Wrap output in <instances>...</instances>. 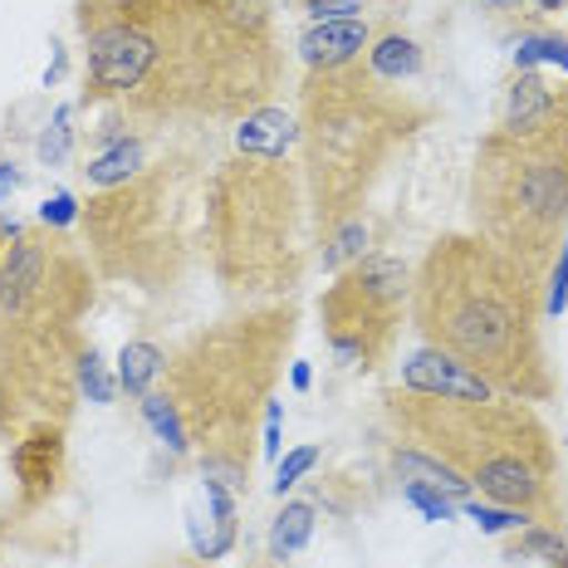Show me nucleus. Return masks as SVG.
<instances>
[{
	"mask_svg": "<svg viewBox=\"0 0 568 568\" xmlns=\"http://www.w3.org/2000/svg\"><path fill=\"white\" fill-rule=\"evenodd\" d=\"M84 103L128 133L241 123L275 103V0H79Z\"/></svg>",
	"mask_w": 568,
	"mask_h": 568,
	"instance_id": "nucleus-1",
	"label": "nucleus"
},
{
	"mask_svg": "<svg viewBox=\"0 0 568 568\" xmlns=\"http://www.w3.org/2000/svg\"><path fill=\"white\" fill-rule=\"evenodd\" d=\"M407 314L426 348L456 358L490 393L554 402L559 377L544 343V284L476 231L442 235L412 270Z\"/></svg>",
	"mask_w": 568,
	"mask_h": 568,
	"instance_id": "nucleus-2",
	"label": "nucleus"
},
{
	"mask_svg": "<svg viewBox=\"0 0 568 568\" xmlns=\"http://www.w3.org/2000/svg\"><path fill=\"white\" fill-rule=\"evenodd\" d=\"M99 294L84 245L69 231L26 226L0 255V436L34 422L69 426L79 407L84 318Z\"/></svg>",
	"mask_w": 568,
	"mask_h": 568,
	"instance_id": "nucleus-3",
	"label": "nucleus"
},
{
	"mask_svg": "<svg viewBox=\"0 0 568 568\" xmlns=\"http://www.w3.org/2000/svg\"><path fill=\"white\" fill-rule=\"evenodd\" d=\"M294 334H300L294 300L245 304L186 334L168 353L158 393L182 417L201 476L235 495L251 490L255 432L265 422V407L275 402Z\"/></svg>",
	"mask_w": 568,
	"mask_h": 568,
	"instance_id": "nucleus-4",
	"label": "nucleus"
},
{
	"mask_svg": "<svg viewBox=\"0 0 568 568\" xmlns=\"http://www.w3.org/2000/svg\"><path fill=\"white\" fill-rule=\"evenodd\" d=\"M383 417L397 442L446 460L480 500L510 505L535 525L564 529V460L535 402L500 393L432 397L393 387L383 393Z\"/></svg>",
	"mask_w": 568,
	"mask_h": 568,
	"instance_id": "nucleus-5",
	"label": "nucleus"
},
{
	"mask_svg": "<svg viewBox=\"0 0 568 568\" xmlns=\"http://www.w3.org/2000/svg\"><path fill=\"white\" fill-rule=\"evenodd\" d=\"M432 103L412 84H387L368 64L318 69L300 79V172L310 196L314 245L334 226L363 216L377 176L432 123Z\"/></svg>",
	"mask_w": 568,
	"mask_h": 568,
	"instance_id": "nucleus-6",
	"label": "nucleus"
},
{
	"mask_svg": "<svg viewBox=\"0 0 568 568\" xmlns=\"http://www.w3.org/2000/svg\"><path fill=\"white\" fill-rule=\"evenodd\" d=\"M304 235H310V196L290 152L231 148V158L206 172L201 245L211 275L241 310L290 300L300 290L310 265Z\"/></svg>",
	"mask_w": 568,
	"mask_h": 568,
	"instance_id": "nucleus-7",
	"label": "nucleus"
},
{
	"mask_svg": "<svg viewBox=\"0 0 568 568\" xmlns=\"http://www.w3.org/2000/svg\"><path fill=\"white\" fill-rule=\"evenodd\" d=\"M201 172L196 148H168L118 186H99L79 206V235L93 275L109 284L162 294L182 280L186 260L201 241Z\"/></svg>",
	"mask_w": 568,
	"mask_h": 568,
	"instance_id": "nucleus-8",
	"label": "nucleus"
},
{
	"mask_svg": "<svg viewBox=\"0 0 568 568\" xmlns=\"http://www.w3.org/2000/svg\"><path fill=\"white\" fill-rule=\"evenodd\" d=\"M470 231L510 255L529 280H549L568 245V113L544 128H490L470 162Z\"/></svg>",
	"mask_w": 568,
	"mask_h": 568,
	"instance_id": "nucleus-9",
	"label": "nucleus"
},
{
	"mask_svg": "<svg viewBox=\"0 0 568 568\" xmlns=\"http://www.w3.org/2000/svg\"><path fill=\"white\" fill-rule=\"evenodd\" d=\"M412 300V265L387 251L363 255L358 265L338 270L334 284L318 294V324L338 363L377 373L397 348L402 310Z\"/></svg>",
	"mask_w": 568,
	"mask_h": 568,
	"instance_id": "nucleus-10",
	"label": "nucleus"
},
{
	"mask_svg": "<svg viewBox=\"0 0 568 568\" xmlns=\"http://www.w3.org/2000/svg\"><path fill=\"white\" fill-rule=\"evenodd\" d=\"M69 426L59 422H34L10 442V476H16V510L34 515L64 490L69 476Z\"/></svg>",
	"mask_w": 568,
	"mask_h": 568,
	"instance_id": "nucleus-11",
	"label": "nucleus"
},
{
	"mask_svg": "<svg viewBox=\"0 0 568 568\" xmlns=\"http://www.w3.org/2000/svg\"><path fill=\"white\" fill-rule=\"evenodd\" d=\"M383 26H387V20H383ZM383 26L368 20V16H328V20H314V26L300 34V64H304V74L358 64V59L368 54V44L383 34Z\"/></svg>",
	"mask_w": 568,
	"mask_h": 568,
	"instance_id": "nucleus-12",
	"label": "nucleus"
},
{
	"mask_svg": "<svg viewBox=\"0 0 568 568\" xmlns=\"http://www.w3.org/2000/svg\"><path fill=\"white\" fill-rule=\"evenodd\" d=\"M402 387H412V393H432V397H485L490 393L476 373H466L456 358L426 348V343H422V353H412V358L402 363Z\"/></svg>",
	"mask_w": 568,
	"mask_h": 568,
	"instance_id": "nucleus-13",
	"label": "nucleus"
},
{
	"mask_svg": "<svg viewBox=\"0 0 568 568\" xmlns=\"http://www.w3.org/2000/svg\"><path fill=\"white\" fill-rule=\"evenodd\" d=\"M152 162V133H128V138H118L113 148H99V152H89V162H84V182L99 192V186H118V182H128L133 172H142Z\"/></svg>",
	"mask_w": 568,
	"mask_h": 568,
	"instance_id": "nucleus-14",
	"label": "nucleus"
},
{
	"mask_svg": "<svg viewBox=\"0 0 568 568\" xmlns=\"http://www.w3.org/2000/svg\"><path fill=\"white\" fill-rule=\"evenodd\" d=\"M363 64H368L377 79H387V84H412V79L422 74V44L387 20L383 34H377L368 44V54H363Z\"/></svg>",
	"mask_w": 568,
	"mask_h": 568,
	"instance_id": "nucleus-15",
	"label": "nucleus"
},
{
	"mask_svg": "<svg viewBox=\"0 0 568 568\" xmlns=\"http://www.w3.org/2000/svg\"><path fill=\"white\" fill-rule=\"evenodd\" d=\"M162 368H168V348L152 338H133L123 353H118V387H123L133 402H142L148 393H158Z\"/></svg>",
	"mask_w": 568,
	"mask_h": 568,
	"instance_id": "nucleus-16",
	"label": "nucleus"
},
{
	"mask_svg": "<svg viewBox=\"0 0 568 568\" xmlns=\"http://www.w3.org/2000/svg\"><path fill=\"white\" fill-rule=\"evenodd\" d=\"M393 466L402 470V480H422V485H432V490L452 495V500H470V495H476L446 460H436L432 452H422V446H412V442L393 446Z\"/></svg>",
	"mask_w": 568,
	"mask_h": 568,
	"instance_id": "nucleus-17",
	"label": "nucleus"
},
{
	"mask_svg": "<svg viewBox=\"0 0 568 568\" xmlns=\"http://www.w3.org/2000/svg\"><path fill=\"white\" fill-rule=\"evenodd\" d=\"M310 535H314V505L310 500H290L275 515V525H270V559L290 564L294 554L310 544Z\"/></svg>",
	"mask_w": 568,
	"mask_h": 568,
	"instance_id": "nucleus-18",
	"label": "nucleus"
},
{
	"mask_svg": "<svg viewBox=\"0 0 568 568\" xmlns=\"http://www.w3.org/2000/svg\"><path fill=\"white\" fill-rule=\"evenodd\" d=\"M539 64H554L568 74V34L544 26L515 34V69H539Z\"/></svg>",
	"mask_w": 568,
	"mask_h": 568,
	"instance_id": "nucleus-19",
	"label": "nucleus"
},
{
	"mask_svg": "<svg viewBox=\"0 0 568 568\" xmlns=\"http://www.w3.org/2000/svg\"><path fill=\"white\" fill-rule=\"evenodd\" d=\"M510 559H544L554 568H568V539L559 525H525L510 544Z\"/></svg>",
	"mask_w": 568,
	"mask_h": 568,
	"instance_id": "nucleus-20",
	"label": "nucleus"
},
{
	"mask_svg": "<svg viewBox=\"0 0 568 568\" xmlns=\"http://www.w3.org/2000/svg\"><path fill=\"white\" fill-rule=\"evenodd\" d=\"M363 245H368V226H363V216H353V221H343V226H334L318 241V255H324V270H348V265H358L363 260Z\"/></svg>",
	"mask_w": 568,
	"mask_h": 568,
	"instance_id": "nucleus-21",
	"label": "nucleus"
},
{
	"mask_svg": "<svg viewBox=\"0 0 568 568\" xmlns=\"http://www.w3.org/2000/svg\"><path fill=\"white\" fill-rule=\"evenodd\" d=\"M142 422L158 432V442L168 446L172 456H192V442H186V426H182V417L172 412V402L162 397V393H148L142 397Z\"/></svg>",
	"mask_w": 568,
	"mask_h": 568,
	"instance_id": "nucleus-22",
	"label": "nucleus"
},
{
	"mask_svg": "<svg viewBox=\"0 0 568 568\" xmlns=\"http://www.w3.org/2000/svg\"><path fill=\"white\" fill-rule=\"evenodd\" d=\"M466 515L476 519L485 535H519L525 525H535L529 515L510 510V505H490V500H466Z\"/></svg>",
	"mask_w": 568,
	"mask_h": 568,
	"instance_id": "nucleus-23",
	"label": "nucleus"
},
{
	"mask_svg": "<svg viewBox=\"0 0 568 568\" xmlns=\"http://www.w3.org/2000/svg\"><path fill=\"white\" fill-rule=\"evenodd\" d=\"M69 123H74V109L64 103V109L54 113V123L44 128V138H40V162L44 168H59V162L69 158V142H74V128Z\"/></svg>",
	"mask_w": 568,
	"mask_h": 568,
	"instance_id": "nucleus-24",
	"label": "nucleus"
},
{
	"mask_svg": "<svg viewBox=\"0 0 568 568\" xmlns=\"http://www.w3.org/2000/svg\"><path fill=\"white\" fill-rule=\"evenodd\" d=\"M79 393H89V402H113V383H109V373H103V358L93 343L79 353Z\"/></svg>",
	"mask_w": 568,
	"mask_h": 568,
	"instance_id": "nucleus-25",
	"label": "nucleus"
},
{
	"mask_svg": "<svg viewBox=\"0 0 568 568\" xmlns=\"http://www.w3.org/2000/svg\"><path fill=\"white\" fill-rule=\"evenodd\" d=\"M402 495H407V505H417V510L426 519H452L456 515V505H452V495H442V490H432V485H422V480H402Z\"/></svg>",
	"mask_w": 568,
	"mask_h": 568,
	"instance_id": "nucleus-26",
	"label": "nucleus"
},
{
	"mask_svg": "<svg viewBox=\"0 0 568 568\" xmlns=\"http://www.w3.org/2000/svg\"><path fill=\"white\" fill-rule=\"evenodd\" d=\"M314 466H318V446H300V452L284 456L275 466V495H280V500H284V490H294V485L310 476Z\"/></svg>",
	"mask_w": 568,
	"mask_h": 568,
	"instance_id": "nucleus-27",
	"label": "nucleus"
},
{
	"mask_svg": "<svg viewBox=\"0 0 568 568\" xmlns=\"http://www.w3.org/2000/svg\"><path fill=\"white\" fill-rule=\"evenodd\" d=\"M568 310V245L554 260L549 280H544V318H559Z\"/></svg>",
	"mask_w": 568,
	"mask_h": 568,
	"instance_id": "nucleus-28",
	"label": "nucleus"
},
{
	"mask_svg": "<svg viewBox=\"0 0 568 568\" xmlns=\"http://www.w3.org/2000/svg\"><path fill=\"white\" fill-rule=\"evenodd\" d=\"M40 226H50V231H69V226H79V206H74V196H54V201H44L40 206Z\"/></svg>",
	"mask_w": 568,
	"mask_h": 568,
	"instance_id": "nucleus-29",
	"label": "nucleus"
},
{
	"mask_svg": "<svg viewBox=\"0 0 568 568\" xmlns=\"http://www.w3.org/2000/svg\"><path fill=\"white\" fill-rule=\"evenodd\" d=\"M20 186V172H16V162H0V201H6L10 192Z\"/></svg>",
	"mask_w": 568,
	"mask_h": 568,
	"instance_id": "nucleus-30",
	"label": "nucleus"
},
{
	"mask_svg": "<svg viewBox=\"0 0 568 568\" xmlns=\"http://www.w3.org/2000/svg\"><path fill=\"white\" fill-rule=\"evenodd\" d=\"M20 231H26V226H16V221H6V216H0V255H6V245L16 241Z\"/></svg>",
	"mask_w": 568,
	"mask_h": 568,
	"instance_id": "nucleus-31",
	"label": "nucleus"
},
{
	"mask_svg": "<svg viewBox=\"0 0 568 568\" xmlns=\"http://www.w3.org/2000/svg\"><path fill=\"white\" fill-rule=\"evenodd\" d=\"M490 10H510V16H519L525 10V0H485ZM519 20H535V16H519Z\"/></svg>",
	"mask_w": 568,
	"mask_h": 568,
	"instance_id": "nucleus-32",
	"label": "nucleus"
},
{
	"mask_svg": "<svg viewBox=\"0 0 568 568\" xmlns=\"http://www.w3.org/2000/svg\"><path fill=\"white\" fill-rule=\"evenodd\" d=\"M294 387H300V393L310 387V363H294Z\"/></svg>",
	"mask_w": 568,
	"mask_h": 568,
	"instance_id": "nucleus-33",
	"label": "nucleus"
},
{
	"mask_svg": "<svg viewBox=\"0 0 568 568\" xmlns=\"http://www.w3.org/2000/svg\"><path fill=\"white\" fill-rule=\"evenodd\" d=\"M535 6H539V10H544V16H559V10H564V6H568V0H535Z\"/></svg>",
	"mask_w": 568,
	"mask_h": 568,
	"instance_id": "nucleus-34",
	"label": "nucleus"
},
{
	"mask_svg": "<svg viewBox=\"0 0 568 568\" xmlns=\"http://www.w3.org/2000/svg\"><path fill=\"white\" fill-rule=\"evenodd\" d=\"M162 568H206V559H182V564H162Z\"/></svg>",
	"mask_w": 568,
	"mask_h": 568,
	"instance_id": "nucleus-35",
	"label": "nucleus"
}]
</instances>
